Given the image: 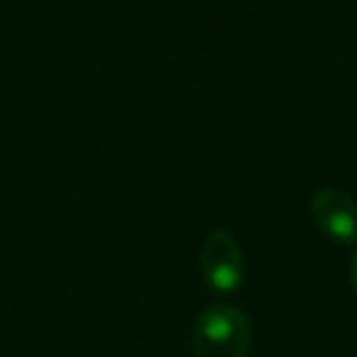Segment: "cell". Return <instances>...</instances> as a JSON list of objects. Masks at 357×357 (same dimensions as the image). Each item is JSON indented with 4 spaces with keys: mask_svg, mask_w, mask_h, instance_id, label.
Returning a JSON list of instances; mask_svg holds the SVG:
<instances>
[{
    "mask_svg": "<svg viewBox=\"0 0 357 357\" xmlns=\"http://www.w3.org/2000/svg\"><path fill=\"white\" fill-rule=\"evenodd\" d=\"M310 218L312 223L337 243H357V201L337 190L321 187L310 198Z\"/></svg>",
    "mask_w": 357,
    "mask_h": 357,
    "instance_id": "3",
    "label": "cell"
},
{
    "mask_svg": "<svg viewBox=\"0 0 357 357\" xmlns=\"http://www.w3.org/2000/svg\"><path fill=\"white\" fill-rule=\"evenodd\" d=\"M351 287L357 293V251H354V259H351Z\"/></svg>",
    "mask_w": 357,
    "mask_h": 357,
    "instance_id": "4",
    "label": "cell"
},
{
    "mask_svg": "<svg viewBox=\"0 0 357 357\" xmlns=\"http://www.w3.org/2000/svg\"><path fill=\"white\" fill-rule=\"evenodd\" d=\"M192 357H248L251 351V321L234 304L204 307L190 332Z\"/></svg>",
    "mask_w": 357,
    "mask_h": 357,
    "instance_id": "1",
    "label": "cell"
},
{
    "mask_svg": "<svg viewBox=\"0 0 357 357\" xmlns=\"http://www.w3.org/2000/svg\"><path fill=\"white\" fill-rule=\"evenodd\" d=\"M198 271L215 293H234L245 276V257L240 243L226 229H212L198 248Z\"/></svg>",
    "mask_w": 357,
    "mask_h": 357,
    "instance_id": "2",
    "label": "cell"
}]
</instances>
